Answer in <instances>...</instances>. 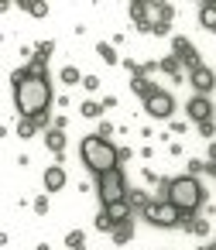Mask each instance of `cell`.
<instances>
[{
	"label": "cell",
	"instance_id": "obj_4",
	"mask_svg": "<svg viewBox=\"0 0 216 250\" xmlns=\"http://www.w3.org/2000/svg\"><path fill=\"white\" fill-rule=\"evenodd\" d=\"M96 195H100L103 209H107V206H117V202H127V185H124V175H120V168L100 178V185H96Z\"/></svg>",
	"mask_w": 216,
	"mask_h": 250
},
{
	"label": "cell",
	"instance_id": "obj_5",
	"mask_svg": "<svg viewBox=\"0 0 216 250\" xmlns=\"http://www.w3.org/2000/svg\"><path fill=\"white\" fill-rule=\"evenodd\" d=\"M144 219L151 223V226H178L182 223V212L165 199H158V202H148V209H144Z\"/></svg>",
	"mask_w": 216,
	"mask_h": 250
},
{
	"label": "cell",
	"instance_id": "obj_21",
	"mask_svg": "<svg viewBox=\"0 0 216 250\" xmlns=\"http://www.w3.org/2000/svg\"><path fill=\"white\" fill-rule=\"evenodd\" d=\"M130 86H134V93H137V96H144V100H148V93L154 89V86H148V83H144V76H141V72H134Z\"/></svg>",
	"mask_w": 216,
	"mask_h": 250
},
{
	"label": "cell",
	"instance_id": "obj_27",
	"mask_svg": "<svg viewBox=\"0 0 216 250\" xmlns=\"http://www.w3.org/2000/svg\"><path fill=\"white\" fill-rule=\"evenodd\" d=\"M199 134H202V137H213V134H216V127H213V120H209V124H199Z\"/></svg>",
	"mask_w": 216,
	"mask_h": 250
},
{
	"label": "cell",
	"instance_id": "obj_9",
	"mask_svg": "<svg viewBox=\"0 0 216 250\" xmlns=\"http://www.w3.org/2000/svg\"><path fill=\"white\" fill-rule=\"evenodd\" d=\"M189 79H192V86H195V93H199V96H206V93H213V89H216V76H213V69H206V65L192 69V72H189Z\"/></svg>",
	"mask_w": 216,
	"mask_h": 250
},
{
	"label": "cell",
	"instance_id": "obj_20",
	"mask_svg": "<svg viewBox=\"0 0 216 250\" xmlns=\"http://www.w3.org/2000/svg\"><path fill=\"white\" fill-rule=\"evenodd\" d=\"M79 113H83L86 120H96V117L103 113V103H96V100H89V103H83V106H79Z\"/></svg>",
	"mask_w": 216,
	"mask_h": 250
},
{
	"label": "cell",
	"instance_id": "obj_28",
	"mask_svg": "<svg viewBox=\"0 0 216 250\" xmlns=\"http://www.w3.org/2000/svg\"><path fill=\"white\" fill-rule=\"evenodd\" d=\"M151 31H154V35H168V21H154Z\"/></svg>",
	"mask_w": 216,
	"mask_h": 250
},
{
	"label": "cell",
	"instance_id": "obj_25",
	"mask_svg": "<svg viewBox=\"0 0 216 250\" xmlns=\"http://www.w3.org/2000/svg\"><path fill=\"white\" fill-rule=\"evenodd\" d=\"M96 229H113V219L107 216V209H100V212H96Z\"/></svg>",
	"mask_w": 216,
	"mask_h": 250
},
{
	"label": "cell",
	"instance_id": "obj_32",
	"mask_svg": "<svg viewBox=\"0 0 216 250\" xmlns=\"http://www.w3.org/2000/svg\"><path fill=\"white\" fill-rule=\"evenodd\" d=\"M35 250H52V247H48V243H38V247H35Z\"/></svg>",
	"mask_w": 216,
	"mask_h": 250
},
{
	"label": "cell",
	"instance_id": "obj_13",
	"mask_svg": "<svg viewBox=\"0 0 216 250\" xmlns=\"http://www.w3.org/2000/svg\"><path fill=\"white\" fill-rule=\"evenodd\" d=\"M199 24L216 35V4H202V7H199Z\"/></svg>",
	"mask_w": 216,
	"mask_h": 250
},
{
	"label": "cell",
	"instance_id": "obj_26",
	"mask_svg": "<svg viewBox=\"0 0 216 250\" xmlns=\"http://www.w3.org/2000/svg\"><path fill=\"white\" fill-rule=\"evenodd\" d=\"M35 212L38 216H48V195H38L35 199Z\"/></svg>",
	"mask_w": 216,
	"mask_h": 250
},
{
	"label": "cell",
	"instance_id": "obj_1",
	"mask_svg": "<svg viewBox=\"0 0 216 250\" xmlns=\"http://www.w3.org/2000/svg\"><path fill=\"white\" fill-rule=\"evenodd\" d=\"M52 100H55V93H52L48 76H45L42 59H35L28 69L14 72V106H18V113L24 120H45Z\"/></svg>",
	"mask_w": 216,
	"mask_h": 250
},
{
	"label": "cell",
	"instance_id": "obj_10",
	"mask_svg": "<svg viewBox=\"0 0 216 250\" xmlns=\"http://www.w3.org/2000/svg\"><path fill=\"white\" fill-rule=\"evenodd\" d=\"M42 182H45V192H62L65 188V171L59 165H52V168H45Z\"/></svg>",
	"mask_w": 216,
	"mask_h": 250
},
{
	"label": "cell",
	"instance_id": "obj_7",
	"mask_svg": "<svg viewBox=\"0 0 216 250\" xmlns=\"http://www.w3.org/2000/svg\"><path fill=\"white\" fill-rule=\"evenodd\" d=\"M172 55H175L182 65H189V69H199V52H195V45H192L185 35H175V38H172Z\"/></svg>",
	"mask_w": 216,
	"mask_h": 250
},
{
	"label": "cell",
	"instance_id": "obj_19",
	"mask_svg": "<svg viewBox=\"0 0 216 250\" xmlns=\"http://www.w3.org/2000/svg\"><path fill=\"white\" fill-rule=\"evenodd\" d=\"M83 79H86V76H83L76 65H65V69H62V83H65V86H76V83H83Z\"/></svg>",
	"mask_w": 216,
	"mask_h": 250
},
{
	"label": "cell",
	"instance_id": "obj_6",
	"mask_svg": "<svg viewBox=\"0 0 216 250\" xmlns=\"http://www.w3.org/2000/svg\"><path fill=\"white\" fill-rule=\"evenodd\" d=\"M144 110H148V117H154V120H165V117H172V110H175V100H172V93L168 89H151L148 93V100H144Z\"/></svg>",
	"mask_w": 216,
	"mask_h": 250
},
{
	"label": "cell",
	"instance_id": "obj_31",
	"mask_svg": "<svg viewBox=\"0 0 216 250\" xmlns=\"http://www.w3.org/2000/svg\"><path fill=\"white\" fill-rule=\"evenodd\" d=\"M209 161H213V165H216V144H213V147H209Z\"/></svg>",
	"mask_w": 216,
	"mask_h": 250
},
{
	"label": "cell",
	"instance_id": "obj_30",
	"mask_svg": "<svg viewBox=\"0 0 216 250\" xmlns=\"http://www.w3.org/2000/svg\"><path fill=\"white\" fill-rule=\"evenodd\" d=\"M110 134H113V124H100V137H107V141H110Z\"/></svg>",
	"mask_w": 216,
	"mask_h": 250
},
{
	"label": "cell",
	"instance_id": "obj_2",
	"mask_svg": "<svg viewBox=\"0 0 216 250\" xmlns=\"http://www.w3.org/2000/svg\"><path fill=\"white\" fill-rule=\"evenodd\" d=\"M79 151H83V161H86V168L93 171V175H110V171H117V161H120V151L107 141V137H100V134H89V137H83V144H79Z\"/></svg>",
	"mask_w": 216,
	"mask_h": 250
},
{
	"label": "cell",
	"instance_id": "obj_22",
	"mask_svg": "<svg viewBox=\"0 0 216 250\" xmlns=\"http://www.w3.org/2000/svg\"><path fill=\"white\" fill-rule=\"evenodd\" d=\"M52 52H55V42H38V55H35V59L48 62V59H52Z\"/></svg>",
	"mask_w": 216,
	"mask_h": 250
},
{
	"label": "cell",
	"instance_id": "obj_29",
	"mask_svg": "<svg viewBox=\"0 0 216 250\" xmlns=\"http://www.w3.org/2000/svg\"><path fill=\"white\" fill-rule=\"evenodd\" d=\"M83 86H86V89H100V79H96V76H86Z\"/></svg>",
	"mask_w": 216,
	"mask_h": 250
},
{
	"label": "cell",
	"instance_id": "obj_16",
	"mask_svg": "<svg viewBox=\"0 0 216 250\" xmlns=\"http://www.w3.org/2000/svg\"><path fill=\"white\" fill-rule=\"evenodd\" d=\"M161 72H168L172 79H182V62L175 55H168V59H161Z\"/></svg>",
	"mask_w": 216,
	"mask_h": 250
},
{
	"label": "cell",
	"instance_id": "obj_23",
	"mask_svg": "<svg viewBox=\"0 0 216 250\" xmlns=\"http://www.w3.org/2000/svg\"><path fill=\"white\" fill-rule=\"evenodd\" d=\"M35 130H38L35 120H21V124H18V137H35Z\"/></svg>",
	"mask_w": 216,
	"mask_h": 250
},
{
	"label": "cell",
	"instance_id": "obj_24",
	"mask_svg": "<svg viewBox=\"0 0 216 250\" xmlns=\"http://www.w3.org/2000/svg\"><path fill=\"white\" fill-rule=\"evenodd\" d=\"M127 202H130V206H141V209H148V195H144V192H137V188H134V192H127Z\"/></svg>",
	"mask_w": 216,
	"mask_h": 250
},
{
	"label": "cell",
	"instance_id": "obj_3",
	"mask_svg": "<svg viewBox=\"0 0 216 250\" xmlns=\"http://www.w3.org/2000/svg\"><path fill=\"white\" fill-rule=\"evenodd\" d=\"M168 202H172L185 219L195 216L199 206H202V185H199V178H195V175H178V178H172V182H168Z\"/></svg>",
	"mask_w": 216,
	"mask_h": 250
},
{
	"label": "cell",
	"instance_id": "obj_18",
	"mask_svg": "<svg viewBox=\"0 0 216 250\" xmlns=\"http://www.w3.org/2000/svg\"><path fill=\"white\" fill-rule=\"evenodd\" d=\"M96 55L107 62V65H117V52H113V45H107V42H100L96 45Z\"/></svg>",
	"mask_w": 216,
	"mask_h": 250
},
{
	"label": "cell",
	"instance_id": "obj_8",
	"mask_svg": "<svg viewBox=\"0 0 216 250\" xmlns=\"http://www.w3.org/2000/svg\"><path fill=\"white\" fill-rule=\"evenodd\" d=\"M185 113H189L195 124H209V120H213V100H206V96H192V100L185 103Z\"/></svg>",
	"mask_w": 216,
	"mask_h": 250
},
{
	"label": "cell",
	"instance_id": "obj_14",
	"mask_svg": "<svg viewBox=\"0 0 216 250\" xmlns=\"http://www.w3.org/2000/svg\"><path fill=\"white\" fill-rule=\"evenodd\" d=\"M107 216L113 219V226H117V223H124V219H130V202H117V206H107Z\"/></svg>",
	"mask_w": 216,
	"mask_h": 250
},
{
	"label": "cell",
	"instance_id": "obj_12",
	"mask_svg": "<svg viewBox=\"0 0 216 250\" xmlns=\"http://www.w3.org/2000/svg\"><path fill=\"white\" fill-rule=\"evenodd\" d=\"M45 144H48V151H55V154H62V151H65V130H59V127H52V130L45 134Z\"/></svg>",
	"mask_w": 216,
	"mask_h": 250
},
{
	"label": "cell",
	"instance_id": "obj_17",
	"mask_svg": "<svg viewBox=\"0 0 216 250\" xmlns=\"http://www.w3.org/2000/svg\"><path fill=\"white\" fill-rule=\"evenodd\" d=\"M65 247H69V250H86V233H83V229H72V233L65 236Z\"/></svg>",
	"mask_w": 216,
	"mask_h": 250
},
{
	"label": "cell",
	"instance_id": "obj_15",
	"mask_svg": "<svg viewBox=\"0 0 216 250\" xmlns=\"http://www.w3.org/2000/svg\"><path fill=\"white\" fill-rule=\"evenodd\" d=\"M21 11L31 18H48V4H35V0H21Z\"/></svg>",
	"mask_w": 216,
	"mask_h": 250
},
{
	"label": "cell",
	"instance_id": "obj_11",
	"mask_svg": "<svg viewBox=\"0 0 216 250\" xmlns=\"http://www.w3.org/2000/svg\"><path fill=\"white\" fill-rule=\"evenodd\" d=\"M110 233H113V243H117V247L130 243V236H134V219H124V223H117Z\"/></svg>",
	"mask_w": 216,
	"mask_h": 250
}]
</instances>
